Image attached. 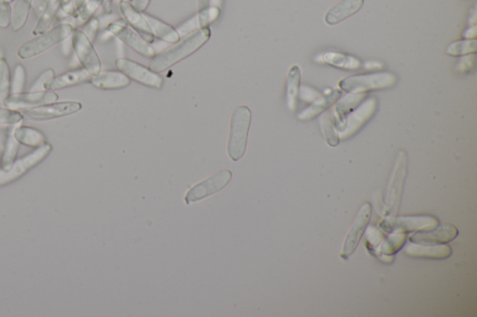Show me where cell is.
I'll use <instances>...</instances> for the list:
<instances>
[{"label": "cell", "mask_w": 477, "mask_h": 317, "mask_svg": "<svg viewBox=\"0 0 477 317\" xmlns=\"http://www.w3.org/2000/svg\"><path fill=\"white\" fill-rule=\"evenodd\" d=\"M209 37L210 30L208 28H204L203 30L197 32L192 36L186 39L184 41L179 43V45L154 56L150 61V68L157 73L170 68L174 64L184 60L197 52L201 46L208 41Z\"/></svg>", "instance_id": "6da1fadb"}, {"label": "cell", "mask_w": 477, "mask_h": 317, "mask_svg": "<svg viewBox=\"0 0 477 317\" xmlns=\"http://www.w3.org/2000/svg\"><path fill=\"white\" fill-rule=\"evenodd\" d=\"M74 28L69 23H61L55 28L37 35L34 39L24 43L18 50V57L21 60L31 59L48 52L72 36Z\"/></svg>", "instance_id": "7a4b0ae2"}, {"label": "cell", "mask_w": 477, "mask_h": 317, "mask_svg": "<svg viewBox=\"0 0 477 317\" xmlns=\"http://www.w3.org/2000/svg\"><path fill=\"white\" fill-rule=\"evenodd\" d=\"M251 121L252 113L245 106H239L231 115L230 137L228 142V154L231 160L239 161L246 151Z\"/></svg>", "instance_id": "3957f363"}, {"label": "cell", "mask_w": 477, "mask_h": 317, "mask_svg": "<svg viewBox=\"0 0 477 317\" xmlns=\"http://www.w3.org/2000/svg\"><path fill=\"white\" fill-rule=\"evenodd\" d=\"M396 82V77L390 73H378L372 75H359L342 79L339 87L348 93H360L363 91L381 90L392 87Z\"/></svg>", "instance_id": "277c9868"}, {"label": "cell", "mask_w": 477, "mask_h": 317, "mask_svg": "<svg viewBox=\"0 0 477 317\" xmlns=\"http://www.w3.org/2000/svg\"><path fill=\"white\" fill-rule=\"evenodd\" d=\"M72 47L78 60L91 77L102 71L101 61L87 35L77 29L73 31Z\"/></svg>", "instance_id": "5b68a950"}, {"label": "cell", "mask_w": 477, "mask_h": 317, "mask_svg": "<svg viewBox=\"0 0 477 317\" xmlns=\"http://www.w3.org/2000/svg\"><path fill=\"white\" fill-rule=\"evenodd\" d=\"M51 151H52L51 144L40 145L39 148L35 150L31 154H28L12 163V165L6 171L2 169L0 171V184H8V182H10L28 173L29 169L34 168L35 166L45 160Z\"/></svg>", "instance_id": "8992f818"}, {"label": "cell", "mask_w": 477, "mask_h": 317, "mask_svg": "<svg viewBox=\"0 0 477 317\" xmlns=\"http://www.w3.org/2000/svg\"><path fill=\"white\" fill-rule=\"evenodd\" d=\"M118 70L125 74L130 79L147 86V87L161 88L163 87V77L157 72L152 71L142 64L127 58L118 59L115 61Z\"/></svg>", "instance_id": "52a82bcc"}, {"label": "cell", "mask_w": 477, "mask_h": 317, "mask_svg": "<svg viewBox=\"0 0 477 317\" xmlns=\"http://www.w3.org/2000/svg\"><path fill=\"white\" fill-rule=\"evenodd\" d=\"M82 108V104L79 102H55L32 108L23 109L21 114L33 120L43 121L66 117L80 111Z\"/></svg>", "instance_id": "ba28073f"}, {"label": "cell", "mask_w": 477, "mask_h": 317, "mask_svg": "<svg viewBox=\"0 0 477 317\" xmlns=\"http://www.w3.org/2000/svg\"><path fill=\"white\" fill-rule=\"evenodd\" d=\"M231 178H233V173L231 171L225 169V171H218L215 175L191 188L186 195V203L197 202L220 192L230 184Z\"/></svg>", "instance_id": "9c48e42d"}, {"label": "cell", "mask_w": 477, "mask_h": 317, "mask_svg": "<svg viewBox=\"0 0 477 317\" xmlns=\"http://www.w3.org/2000/svg\"><path fill=\"white\" fill-rule=\"evenodd\" d=\"M406 168H408V157H406L405 151H401L399 153L397 160H396L392 179H390L387 190L386 200H385L386 209L389 213L390 212L396 213L398 211L404 182H405L406 175Z\"/></svg>", "instance_id": "30bf717a"}, {"label": "cell", "mask_w": 477, "mask_h": 317, "mask_svg": "<svg viewBox=\"0 0 477 317\" xmlns=\"http://www.w3.org/2000/svg\"><path fill=\"white\" fill-rule=\"evenodd\" d=\"M59 96L53 90L28 91L10 94L4 106L10 109H28L57 102Z\"/></svg>", "instance_id": "8fae6325"}, {"label": "cell", "mask_w": 477, "mask_h": 317, "mask_svg": "<svg viewBox=\"0 0 477 317\" xmlns=\"http://www.w3.org/2000/svg\"><path fill=\"white\" fill-rule=\"evenodd\" d=\"M438 221L430 216H408L390 218L381 222L382 229L387 232H409V231H424L435 227Z\"/></svg>", "instance_id": "7c38bea8"}, {"label": "cell", "mask_w": 477, "mask_h": 317, "mask_svg": "<svg viewBox=\"0 0 477 317\" xmlns=\"http://www.w3.org/2000/svg\"><path fill=\"white\" fill-rule=\"evenodd\" d=\"M372 206L369 202L363 203L355 218L354 224L350 228L349 233L345 239L343 249H342L341 256L347 259L350 255L354 253L357 249L358 244L362 238L363 233L371 219Z\"/></svg>", "instance_id": "4fadbf2b"}, {"label": "cell", "mask_w": 477, "mask_h": 317, "mask_svg": "<svg viewBox=\"0 0 477 317\" xmlns=\"http://www.w3.org/2000/svg\"><path fill=\"white\" fill-rule=\"evenodd\" d=\"M458 233H459V231L453 225L444 224L438 227L430 228V229L415 233L409 239L412 243L436 245V244L449 243L457 238Z\"/></svg>", "instance_id": "5bb4252c"}, {"label": "cell", "mask_w": 477, "mask_h": 317, "mask_svg": "<svg viewBox=\"0 0 477 317\" xmlns=\"http://www.w3.org/2000/svg\"><path fill=\"white\" fill-rule=\"evenodd\" d=\"M109 29L118 39L125 43L128 47L133 48L134 52L139 53L140 55L148 58L155 55L154 48L127 26H123V24H114V26H110Z\"/></svg>", "instance_id": "9a60e30c"}, {"label": "cell", "mask_w": 477, "mask_h": 317, "mask_svg": "<svg viewBox=\"0 0 477 317\" xmlns=\"http://www.w3.org/2000/svg\"><path fill=\"white\" fill-rule=\"evenodd\" d=\"M91 76L90 73L84 68L70 70L63 74L55 76L45 84V90H58L73 87V86L90 82Z\"/></svg>", "instance_id": "2e32d148"}, {"label": "cell", "mask_w": 477, "mask_h": 317, "mask_svg": "<svg viewBox=\"0 0 477 317\" xmlns=\"http://www.w3.org/2000/svg\"><path fill=\"white\" fill-rule=\"evenodd\" d=\"M91 84L100 90H118V88H123L130 85L131 79H129L123 72L113 71H101L96 76L91 77Z\"/></svg>", "instance_id": "e0dca14e"}, {"label": "cell", "mask_w": 477, "mask_h": 317, "mask_svg": "<svg viewBox=\"0 0 477 317\" xmlns=\"http://www.w3.org/2000/svg\"><path fill=\"white\" fill-rule=\"evenodd\" d=\"M363 5V0H343L341 3L328 10L325 17V23L330 26L341 23L342 21L346 20L347 18L359 12Z\"/></svg>", "instance_id": "ac0fdd59"}, {"label": "cell", "mask_w": 477, "mask_h": 317, "mask_svg": "<svg viewBox=\"0 0 477 317\" xmlns=\"http://www.w3.org/2000/svg\"><path fill=\"white\" fill-rule=\"evenodd\" d=\"M406 253L415 258L425 259H446L452 253V249L447 245H422V244H408L405 249Z\"/></svg>", "instance_id": "d6986e66"}, {"label": "cell", "mask_w": 477, "mask_h": 317, "mask_svg": "<svg viewBox=\"0 0 477 317\" xmlns=\"http://www.w3.org/2000/svg\"><path fill=\"white\" fill-rule=\"evenodd\" d=\"M60 6L61 0H48L42 17H40L39 23H37L36 28L34 29L33 34L35 36L42 34L43 32L47 31L52 28L53 21H55L56 16H57L59 10H60Z\"/></svg>", "instance_id": "ffe728a7"}, {"label": "cell", "mask_w": 477, "mask_h": 317, "mask_svg": "<svg viewBox=\"0 0 477 317\" xmlns=\"http://www.w3.org/2000/svg\"><path fill=\"white\" fill-rule=\"evenodd\" d=\"M15 6L12 8V28L15 32L20 31L24 24L28 21L29 12H30L32 1L33 0H15Z\"/></svg>", "instance_id": "44dd1931"}, {"label": "cell", "mask_w": 477, "mask_h": 317, "mask_svg": "<svg viewBox=\"0 0 477 317\" xmlns=\"http://www.w3.org/2000/svg\"><path fill=\"white\" fill-rule=\"evenodd\" d=\"M341 95V91L333 90L330 95L325 97V98L320 99L314 106H312L309 108L301 113V115H299V118L303 120H308L311 119L312 117H316V115L322 113L323 110L328 108L331 104L335 103Z\"/></svg>", "instance_id": "7402d4cb"}, {"label": "cell", "mask_w": 477, "mask_h": 317, "mask_svg": "<svg viewBox=\"0 0 477 317\" xmlns=\"http://www.w3.org/2000/svg\"><path fill=\"white\" fill-rule=\"evenodd\" d=\"M16 141L29 146H39L45 144V136L33 128L20 127L15 131Z\"/></svg>", "instance_id": "603a6c76"}, {"label": "cell", "mask_w": 477, "mask_h": 317, "mask_svg": "<svg viewBox=\"0 0 477 317\" xmlns=\"http://www.w3.org/2000/svg\"><path fill=\"white\" fill-rule=\"evenodd\" d=\"M375 106H375L374 100H369L368 104L361 107L359 111L354 113L350 118L349 125L346 131H344V135L350 136V133L357 131V128L373 114Z\"/></svg>", "instance_id": "cb8c5ba5"}, {"label": "cell", "mask_w": 477, "mask_h": 317, "mask_svg": "<svg viewBox=\"0 0 477 317\" xmlns=\"http://www.w3.org/2000/svg\"><path fill=\"white\" fill-rule=\"evenodd\" d=\"M299 83H300V70L299 67H291L287 77V99L290 109H295L298 102Z\"/></svg>", "instance_id": "d4e9b609"}, {"label": "cell", "mask_w": 477, "mask_h": 317, "mask_svg": "<svg viewBox=\"0 0 477 317\" xmlns=\"http://www.w3.org/2000/svg\"><path fill=\"white\" fill-rule=\"evenodd\" d=\"M12 79L10 66L6 59H0V106H4L5 101L10 94Z\"/></svg>", "instance_id": "484cf974"}, {"label": "cell", "mask_w": 477, "mask_h": 317, "mask_svg": "<svg viewBox=\"0 0 477 317\" xmlns=\"http://www.w3.org/2000/svg\"><path fill=\"white\" fill-rule=\"evenodd\" d=\"M323 60H325V63L332 64L334 66L341 67V68L354 69L360 66L359 61L357 60V59L341 55V53H325L323 55Z\"/></svg>", "instance_id": "4316f807"}, {"label": "cell", "mask_w": 477, "mask_h": 317, "mask_svg": "<svg viewBox=\"0 0 477 317\" xmlns=\"http://www.w3.org/2000/svg\"><path fill=\"white\" fill-rule=\"evenodd\" d=\"M148 20H150V24H152V30L161 39L171 43L179 41V35L174 29L170 28L167 24L156 20V19L148 18Z\"/></svg>", "instance_id": "83f0119b"}, {"label": "cell", "mask_w": 477, "mask_h": 317, "mask_svg": "<svg viewBox=\"0 0 477 317\" xmlns=\"http://www.w3.org/2000/svg\"><path fill=\"white\" fill-rule=\"evenodd\" d=\"M26 73L24 67L21 64H17L13 73V77L12 79V88H10V94L23 93L24 85H26Z\"/></svg>", "instance_id": "f1b7e54d"}, {"label": "cell", "mask_w": 477, "mask_h": 317, "mask_svg": "<svg viewBox=\"0 0 477 317\" xmlns=\"http://www.w3.org/2000/svg\"><path fill=\"white\" fill-rule=\"evenodd\" d=\"M321 125H322V131L323 136L325 137L326 142L330 145H332V146H335V145L338 144L339 142V136L336 135V131L334 130L330 115L325 114L323 115Z\"/></svg>", "instance_id": "f546056e"}, {"label": "cell", "mask_w": 477, "mask_h": 317, "mask_svg": "<svg viewBox=\"0 0 477 317\" xmlns=\"http://www.w3.org/2000/svg\"><path fill=\"white\" fill-rule=\"evenodd\" d=\"M23 115L17 110L0 107V125H15L21 122Z\"/></svg>", "instance_id": "4dcf8cb0"}, {"label": "cell", "mask_w": 477, "mask_h": 317, "mask_svg": "<svg viewBox=\"0 0 477 317\" xmlns=\"http://www.w3.org/2000/svg\"><path fill=\"white\" fill-rule=\"evenodd\" d=\"M123 12L128 20L130 21L136 28L140 29L141 31H145V33H150V29L148 28L147 23L143 20L141 16L136 12H134L129 5L123 4Z\"/></svg>", "instance_id": "1f68e13d"}, {"label": "cell", "mask_w": 477, "mask_h": 317, "mask_svg": "<svg viewBox=\"0 0 477 317\" xmlns=\"http://www.w3.org/2000/svg\"><path fill=\"white\" fill-rule=\"evenodd\" d=\"M12 9L10 2L0 0V28H9L12 23Z\"/></svg>", "instance_id": "d6a6232c"}, {"label": "cell", "mask_w": 477, "mask_h": 317, "mask_svg": "<svg viewBox=\"0 0 477 317\" xmlns=\"http://www.w3.org/2000/svg\"><path fill=\"white\" fill-rule=\"evenodd\" d=\"M363 95H352L346 97L341 104L336 107V111H338L339 115L343 117V115L346 113L350 112V110L354 108L357 104H359V102L362 100Z\"/></svg>", "instance_id": "836d02e7"}, {"label": "cell", "mask_w": 477, "mask_h": 317, "mask_svg": "<svg viewBox=\"0 0 477 317\" xmlns=\"http://www.w3.org/2000/svg\"><path fill=\"white\" fill-rule=\"evenodd\" d=\"M55 76V71L53 69H48L43 72L36 81L34 82L33 86L30 88V91H40L45 90V84L48 80L52 79Z\"/></svg>", "instance_id": "e575fe53"}, {"label": "cell", "mask_w": 477, "mask_h": 317, "mask_svg": "<svg viewBox=\"0 0 477 317\" xmlns=\"http://www.w3.org/2000/svg\"><path fill=\"white\" fill-rule=\"evenodd\" d=\"M5 1L12 2V1H15V0H5Z\"/></svg>", "instance_id": "d590c367"}]
</instances>
